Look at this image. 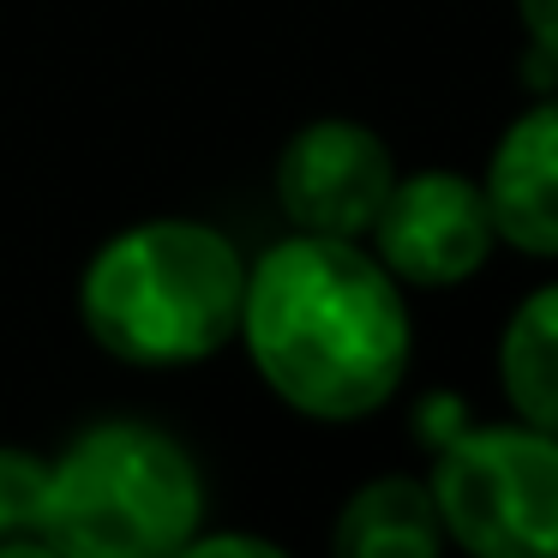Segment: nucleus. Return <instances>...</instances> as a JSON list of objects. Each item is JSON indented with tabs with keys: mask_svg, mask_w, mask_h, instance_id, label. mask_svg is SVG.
<instances>
[{
	"mask_svg": "<svg viewBox=\"0 0 558 558\" xmlns=\"http://www.w3.org/2000/svg\"><path fill=\"white\" fill-rule=\"evenodd\" d=\"M205 481L169 433L102 421L49 462L37 541L61 558H169L198 534Z\"/></svg>",
	"mask_w": 558,
	"mask_h": 558,
	"instance_id": "7ed1b4c3",
	"label": "nucleus"
},
{
	"mask_svg": "<svg viewBox=\"0 0 558 558\" xmlns=\"http://www.w3.org/2000/svg\"><path fill=\"white\" fill-rule=\"evenodd\" d=\"M0 558H61V553L37 534H13V541H0Z\"/></svg>",
	"mask_w": 558,
	"mask_h": 558,
	"instance_id": "ddd939ff",
	"label": "nucleus"
},
{
	"mask_svg": "<svg viewBox=\"0 0 558 558\" xmlns=\"http://www.w3.org/2000/svg\"><path fill=\"white\" fill-rule=\"evenodd\" d=\"M426 493L469 558H558V438L541 426L450 433Z\"/></svg>",
	"mask_w": 558,
	"mask_h": 558,
	"instance_id": "20e7f679",
	"label": "nucleus"
},
{
	"mask_svg": "<svg viewBox=\"0 0 558 558\" xmlns=\"http://www.w3.org/2000/svg\"><path fill=\"white\" fill-rule=\"evenodd\" d=\"M43 486H49V462L31 457V450L0 445V541H13V534H37Z\"/></svg>",
	"mask_w": 558,
	"mask_h": 558,
	"instance_id": "9d476101",
	"label": "nucleus"
},
{
	"mask_svg": "<svg viewBox=\"0 0 558 558\" xmlns=\"http://www.w3.org/2000/svg\"><path fill=\"white\" fill-rule=\"evenodd\" d=\"M246 265L229 234L186 217H157L97 246L78 313L97 349L126 366H186L241 330Z\"/></svg>",
	"mask_w": 558,
	"mask_h": 558,
	"instance_id": "f03ea898",
	"label": "nucleus"
},
{
	"mask_svg": "<svg viewBox=\"0 0 558 558\" xmlns=\"http://www.w3.org/2000/svg\"><path fill=\"white\" fill-rule=\"evenodd\" d=\"M522 7V25H529L534 49L558 61V0H517Z\"/></svg>",
	"mask_w": 558,
	"mask_h": 558,
	"instance_id": "f8f14e48",
	"label": "nucleus"
},
{
	"mask_svg": "<svg viewBox=\"0 0 558 558\" xmlns=\"http://www.w3.org/2000/svg\"><path fill=\"white\" fill-rule=\"evenodd\" d=\"M390 181H397V162L385 138L361 121L301 126L277 162V198L289 222L301 234H330V241H354L373 229Z\"/></svg>",
	"mask_w": 558,
	"mask_h": 558,
	"instance_id": "423d86ee",
	"label": "nucleus"
},
{
	"mask_svg": "<svg viewBox=\"0 0 558 558\" xmlns=\"http://www.w3.org/2000/svg\"><path fill=\"white\" fill-rule=\"evenodd\" d=\"M169 558H289L282 546H270V541H258V534H205V541H186L181 553H169Z\"/></svg>",
	"mask_w": 558,
	"mask_h": 558,
	"instance_id": "9b49d317",
	"label": "nucleus"
},
{
	"mask_svg": "<svg viewBox=\"0 0 558 558\" xmlns=\"http://www.w3.org/2000/svg\"><path fill=\"white\" fill-rule=\"evenodd\" d=\"M481 198L498 241L529 258H558V102H541L505 126Z\"/></svg>",
	"mask_w": 558,
	"mask_h": 558,
	"instance_id": "0eeeda50",
	"label": "nucleus"
},
{
	"mask_svg": "<svg viewBox=\"0 0 558 558\" xmlns=\"http://www.w3.org/2000/svg\"><path fill=\"white\" fill-rule=\"evenodd\" d=\"M366 234L378 246L373 253L378 265L390 277L414 282V289H450V282L474 277L498 241L481 186L462 181V174H445V169L390 181V193Z\"/></svg>",
	"mask_w": 558,
	"mask_h": 558,
	"instance_id": "39448f33",
	"label": "nucleus"
},
{
	"mask_svg": "<svg viewBox=\"0 0 558 558\" xmlns=\"http://www.w3.org/2000/svg\"><path fill=\"white\" fill-rule=\"evenodd\" d=\"M337 558H438L445 522L433 510V493L409 474L366 481L337 517Z\"/></svg>",
	"mask_w": 558,
	"mask_h": 558,
	"instance_id": "6e6552de",
	"label": "nucleus"
},
{
	"mask_svg": "<svg viewBox=\"0 0 558 558\" xmlns=\"http://www.w3.org/2000/svg\"><path fill=\"white\" fill-rule=\"evenodd\" d=\"M498 378H505L517 421L558 438V282L534 289L510 313L505 342H498Z\"/></svg>",
	"mask_w": 558,
	"mask_h": 558,
	"instance_id": "1a4fd4ad",
	"label": "nucleus"
},
{
	"mask_svg": "<svg viewBox=\"0 0 558 558\" xmlns=\"http://www.w3.org/2000/svg\"><path fill=\"white\" fill-rule=\"evenodd\" d=\"M241 337L265 385L313 421H361L409 373L397 277L330 234H294L246 270Z\"/></svg>",
	"mask_w": 558,
	"mask_h": 558,
	"instance_id": "f257e3e1",
	"label": "nucleus"
}]
</instances>
